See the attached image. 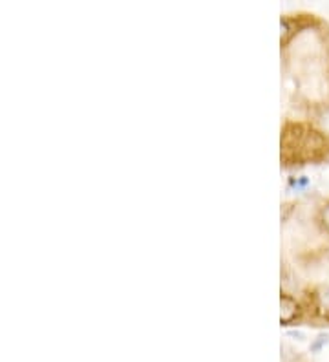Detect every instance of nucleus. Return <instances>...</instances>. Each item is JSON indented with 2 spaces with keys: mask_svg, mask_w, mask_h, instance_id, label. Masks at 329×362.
<instances>
[{
  "mask_svg": "<svg viewBox=\"0 0 329 362\" xmlns=\"http://www.w3.org/2000/svg\"><path fill=\"white\" fill-rule=\"evenodd\" d=\"M325 344H328V337H324V335L318 337V340H316L315 344L311 346V351H321Z\"/></svg>",
  "mask_w": 329,
  "mask_h": 362,
  "instance_id": "1",
  "label": "nucleus"
},
{
  "mask_svg": "<svg viewBox=\"0 0 329 362\" xmlns=\"http://www.w3.org/2000/svg\"><path fill=\"white\" fill-rule=\"evenodd\" d=\"M322 218H324V226L328 227V230H329V207L324 209V214H322Z\"/></svg>",
  "mask_w": 329,
  "mask_h": 362,
  "instance_id": "3",
  "label": "nucleus"
},
{
  "mask_svg": "<svg viewBox=\"0 0 329 362\" xmlns=\"http://www.w3.org/2000/svg\"><path fill=\"white\" fill-rule=\"evenodd\" d=\"M322 298H324L325 305H329V289H328V291H325V293H324V296H322Z\"/></svg>",
  "mask_w": 329,
  "mask_h": 362,
  "instance_id": "4",
  "label": "nucleus"
},
{
  "mask_svg": "<svg viewBox=\"0 0 329 362\" xmlns=\"http://www.w3.org/2000/svg\"><path fill=\"white\" fill-rule=\"evenodd\" d=\"M321 123H322V127H324V130H328V132H329V110L324 112Z\"/></svg>",
  "mask_w": 329,
  "mask_h": 362,
  "instance_id": "2",
  "label": "nucleus"
}]
</instances>
